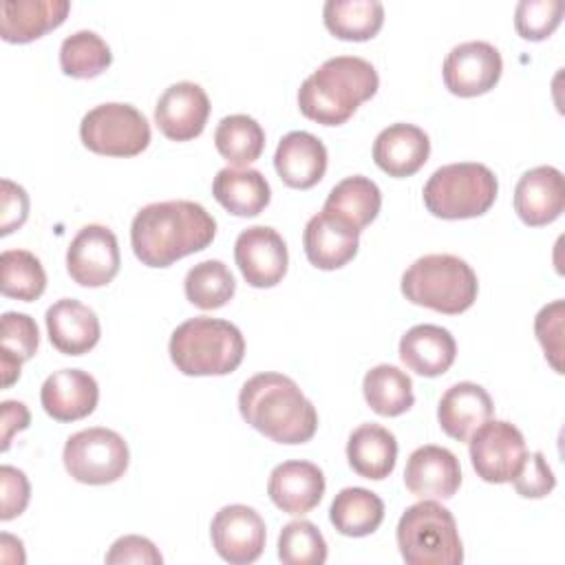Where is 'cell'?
Masks as SVG:
<instances>
[{"instance_id":"obj_1","label":"cell","mask_w":565,"mask_h":565,"mask_svg":"<svg viewBox=\"0 0 565 565\" xmlns=\"http://www.w3.org/2000/svg\"><path fill=\"white\" fill-rule=\"evenodd\" d=\"M214 234V216L201 203L188 199L148 203L130 225L132 252L148 267H168L188 254L201 252Z\"/></svg>"},{"instance_id":"obj_2","label":"cell","mask_w":565,"mask_h":565,"mask_svg":"<svg viewBox=\"0 0 565 565\" xmlns=\"http://www.w3.org/2000/svg\"><path fill=\"white\" fill-rule=\"evenodd\" d=\"M243 419L278 444H305L316 435L318 413L300 386L282 373L252 375L238 393Z\"/></svg>"},{"instance_id":"obj_3","label":"cell","mask_w":565,"mask_h":565,"mask_svg":"<svg viewBox=\"0 0 565 565\" xmlns=\"http://www.w3.org/2000/svg\"><path fill=\"white\" fill-rule=\"evenodd\" d=\"M380 86L375 66L358 55L324 60L298 88V108L305 117L324 124H344Z\"/></svg>"},{"instance_id":"obj_4","label":"cell","mask_w":565,"mask_h":565,"mask_svg":"<svg viewBox=\"0 0 565 565\" xmlns=\"http://www.w3.org/2000/svg\"><path fill=\"white\" fill-rule=\"evenodd\" d=\"M168 351L183 375H225L243 362L245 340L230 320L196 316L172 331Z\"/></svg>"},{"instance_id":"obj_5","label":"cell","mask_w":565,"mask_h":565,"mask_svg":"<svg viewBox=\"0 0 565 565\" xmlns=\"http://www.w3.org/2000/svg\"><path fill=\"white\" fill-rule=\"evenodd\" d=\"M479 280L475 269L455 254L419 256L402 274V294L413 305L441 313H461L477 300Z\"/></svg>"},{"instance_id":"obj_6","label":"cell","mask_w":565,"mask_h":565,"mask_svg":"<svg viewBox=\"0 0 565 565\" xmlns=\"http://www.w3.org/2000/svg\"><path fill=\"white\" fill-rule=\"evenodd\" d=\"M397 547L408 565H459L463 561L457 521L446 505L433 499H422L399 516Z\"/></svg>"},{"instance_id":"obj_7","label":"cell","mask_w":565,"mask_h":565,"mask_svg":"<svg viewBox=\"0 0 565 565\" xmlns=\"http://www.w3.org/2000/svg\"><path fill=\"white\" fill-rule=\"evenodd\" d=\"M499 192L494 172L477 161L446 163L424 183L422 196L430 214L439 218H472L490 210Z\"/></svg>"},{"instance_id":"obj_8","label":"cell","mask_w":565,"mask_h":565,"mask_svg":"<svg viewBox=\"0 0 565 565\" xmlns=\"http://www.w3.org/2000/svg\"><path fill=\"white\" fill-rule=\"evenodd\" d=\"M79 137L97 154L135 157L150 143V124L132 104L106 102L82 117Z\"/></svg>"},{"instance_id":"obj_9","label":"cell","mask_w":565,"mask_h":565,"mask_svg":"<svg viewBox=\"0 0 565 565\" xmlns=\"http://www.w3.org/2000/svg\"><path fill=\"white\" fill-rule=\"evenodd\" d=\"M64 468L66 472L88 486H106L124 477L130 452L128 444L117 430L93 426L73 433L64 444Z\"/></svg>"},{"instance_id":"obj_10","label":"cell","mask_w":565,"mask_h":565,"mask_svg":"<svg viewBox=\"0 0 565 565\" xmlns=\"http://www.w3.org/2000/svg\"><path fill=\"white\" fill-rule=\"evenodd\" d=\"M470 461L488 483H508L525 457L523 433L505 419L483 422L468 439Z\"/></svg>"},{"instance_id":"obj_11","label":"cell","mask_w":565,"mask_h":565,"mask_svg":"<svg viewBox=\"0 0 565 565\" xmlns=\"http://www.w3.org/2000/svg\"><path fill=\"white\" fill-rule=\"evenodd\" d=\"M121 265L119 243L110 227L99 223L84 225L66 249V269L82 287L108 285Z\"/></svg>"},{"instance_id":"obj_12","label":"cell","mask_w":565,"mask_h":565,"mask_svg":"<svg viewBox=\"0 0 565 565\" xmlns=\"http://www.w3.org/2000/svg\"><path fill=\"white\" fill-rule=\"evenodd\" d=\"M501 71V53L486 40H468L452 46L441 66L446 88L459 97L488 93L499 82Z\"/></svg>"},{"instance_id":"obj_13","label":"cell","mask_w":565,"mask_h":565,"mask_svg":"<svg viewBox=\"0 0 565 565\" xmlns=\"http://www.w3.org/2000/svg\"><path fill=\"white\" fill-rule=\"evenodd\" d=\"M210 536L216 554L223 561L232 565H247L263 554L267 527L254 508L232 503L214 514Z\"/></svg>"},{"instance_id":"obj_14","label":"cell","mask_w":565,"mask_h":565,"mask_svg":"<svg viewBox=\"0 0 565 565\" xmlns=\"http://www.w3.org/2000/svg\"><path fill=\"white\" fill-rule=\"evenodd\" d=\"M234 260L252 287H274L287 274V245L269 225H252L236 236Z\"/></svg>"},{"instance_id":"obj_15","label":"cell","mask_w":565,"mask_h":565,"mask_svg":"<svg viewBox=\"0 0 565 565\" xmlns=\"http://www.w3.org/2000/svg\"><path fill=\"white\" fill-rule=\"evenodd\" d=\"M210 117V97L194 82L170 84L157 99L154 124L172 141L199 137Z\"/></svg>"},{"instance_id":"obj_16","label":"cell","mask_w":565,"mask_h":565,"mask_svg":"<svg viewBox=\"0 0 565 565\" xmlns=\"http://www.w3.org/2000/svg\"><path fill=\"white\" fill-rule=\"evenodd\" d=\"M404 483L419 499H450L461 486L459 459L444 446H419L406 461Z\"/></svg>"},{"instance_id":"obj_17","label":"cell","mask_w":565,"mask_h":565,"mask_svg":"<svg viewBox=\"0 0 565 565\" xmlns=\"http://www.w3.org/2000/svg\"><path fill=\"white\" fill-rule=\"evenodd\" d=\"M565 207V181L558 168L536 166L521 174L514 188V210L525 225L556 221Z\"/></svg>"},{"instance_id":"obj_18","label":"cell","mask_w":565,"mask_h":565,"mask_svg":"<svg viewBox=\"0 0 565 565\" xmlns=\"http://www.w3.org/2000/svg\"><path fill=\"white\" fill-rule=\"evenodd\" d=\"M267 494L276 508L287 514L302 516L311 512L324 494V475L322 470L302 459H289L269 472Z\"/></svg>"},{"instance_id":"obj_19","label":"cell","mask_w":565,"mask_h":565,"mask_svg":"<svg viewBox=\"0 0 565 565\" xmlns=\"http://www.w3.org/2000/svg\"><path fill=\"white\" fill-rule=\"evenodd\" d=\"M302 245L313 267L338 269L358 254L360 232L344 218L320 210L307 221L302 232Z\"/></svg>"},{"instance_id":"obj_20","label":"cell","mask_w":565,"mask_h":565,"mask_svg":"<svg viewBox=\"0 0 565 565\" xmlns=\"http://www.w3.org/2000/svg\"><path fill=\"white\" fill-rule=\"evenodd\" d=\"M99 399L97 380L82 369H60L53 371L42 388L40 402L57 422H75L90 415Z\"/></svg>"},{"instance_id":"obj_21","label":"cell","mask_w":565,"mask_h":565,"mask_svg":"<svg viewBox=\"0 0 565 565\" xmlns=\"http://www.w3.org/2000/svg\"><path fill=\"white\" fill-rule=\"evenodd\" d=\"M44 320L51 344L64 355H82L99 342L102 327L97 313L75 298L55 300L46 309Z\"/></svg>"},{"instance_id":"obj_22","label":"cell","mask_w":565,"mask_h":565,"mask_svg":"<svg viewBox=\"0 0 565 565\" xmlns=\"http://www.w3.org/2000/svg\"><path fill=\"white\" fill-rule=\"evenodd\" d=\"M430 154L428 135L406 121H397L377 132L373 141V159L391 177H411L415 174Z\"/></svg>"},{"instance_id":"obj_23","label":"cell","mask_w":565,"mask_h":565,"mask_svg":"<svg viewBox=\"0 0 565 565\" xmlns=\"http://www.w3.org/2000/svg\"><path fill=\"white\" fill-rule=\"evenodd\" d=\"M274 168L289 188H313L324 177L327 148L316 135L307 130H291L276 146Z\"/></svg>"},{"instance_id":"obj_24","label":"cell","mask_w":565,"mask_h":565,"mask_svg":"<svg viewBox=\"0 0 565 565\" xmlns=\"http://www.w3.org/2000/svg\"><path fill=\"white\" fill-rule=\"evenodd\" d=\"M494 404L490 393L475 382H457L439 399L437 419L441 430L459 441H468L470 435L492 417Z\"/></svg>"},{"instance_id":"obj_25","label":"cell","mask_w":565,"mask_h":565,"mask_svg":"<svg viewBox=\"0 0 565 565\" xmlns=\"http://www.w3.org/2000/svg\"><path fill=\"white\" fill-rule=\"evenodd\" d=\"M457 355L452 333L439 324H415L399 338V360L417 375L435 377L446 373Z\"/></svg>"},{"instance_id":"obj_26","label":"cell","mask_w":565,"mask_h":565,"mask_svg":"<svg viewBox=\"0 0 565 565\" xmlns=\"http://www.w3.org/2000/svg\"><path fill=\"white\" fill-rule=\"evenodd\" d=\"M68 9V0H2L0 35L7 42H31L60 26Z\"/></svg>"},{"instance_id":"obj_27","label":"cell","mask_w":565,"mask_h":565,"mask_svg":"<svg viewBox=\"0 0 565 565\" xmlns=\"http://www.w3.org/2000/svg\"><path fill=\"white\" fill-rule=\"evenodd\" d=\"M349 466L364 479H386L397 459V439L395 435L373 422L360 424L347 441Z\"/></svg>"},{"instance_id":"obj_28","label":"cell","mask_w":565,"mask_h":565,"mask_svg":"<svg viewBox=\"0 0 565 565\" xmlns=\"http://www.w3.org/2000/svg\"><path fill=\"white\" fill-rule=\"evenodd\" d=\"M214 199L236 216L260 214L269 199L271 188L256 168H221L212 181Z\"/></svg>"},{"instance_id":"obj_29","label":"cell","mask_w":565,"mask_h":565,"mask_svg":"<svg viewBox=\"0 0 565 565\" xmlns=\"http://www.w3.org/2000/svg\"><path fill=\"white\" fill-rule=\"evenodd\" d=\"M380 207L382 192L377 183L362 174H351L335 183L322 205V210L344 218L358 232H362L377 216Z\"/></svg>"},{"instance_id":"obj_30","label":"cell","mask_w":565,"mask_h":565,"mask_svg":"<svg viewBox=\"0 0 565 565\" xmlns=\"http://www.w3.org/2000/svg\"><path fill=\"white\" fill-rule=\"evenodd\" d=\"M329 519L344 536H369L384 521V501L366 488H342L331 501Z\"/></svg>"},{"instance_id":"obj_31","label":"cell","mask_w":565,"mask_h":565,"mask_svg":"<svg viewBox=\"0 0 565 565\" xmlns=\"http://www.w3.org/2000/svg\"><path fill=\"white\" fill-rule=\"evenodd\" d=\"M362 391L366 404L384 417L402 415L415 402L411 377L393 364H377L366 371L362 380Z\"/></svg>"},{"instance_id":"obj_32","label":"cell","mask_w":565,"mask_h":565,"mask_svg":"<svg viewBox=\"0 0 565 565\" xmlns=\"http://www.w3.org/2000/svg\"><path fill=\"white\" fill-rule=\"evenodd\" d=\"M327 29L342 40H369L384 22L380 0H327L322 7Z\"/></svg>"},{"instance_id":"obj_33","label":"cell","mask_w":565,"mask_h":565,"mask_svg":"<svg viewBox=\"0 0 565 565\" xmlns=\"http://www.w3.org/2000/svg\"><path fill=\"white\" fill-rule=\"evenodd\" d=\"M0 371H2V386H11L20 377L22 362L35 355L40 333L38 324L29 313L20 311H4L0 320Z\"/></svg>"},{"instance_id":"obj_34","label":"cell","mask_w":565,"mask_h":565,"mask_svg":"<svg viewBox=\"0 0 565 565\" xmlns=\"http://www.w3.org/2000/svg\"><path fill=\"white\" fill-rule=\"evenodd\" d=\"M214 146L232 168H243L260 157L265 148V130L249 115H227L214 130Z\"/></svg>"},{"instance_id":"obj_35","label":"cell","mask_w":565,"mask_h":565,"mask_svg":"<svg viewBox=\"0 0 565 565\" xmlns=\"http://www.w3.org/2000/svg\"><path fill=\"white\" fill-rule=\"evenodd\" d=\"M113 62L110 46L106 40L90 31V29H79L71 35H66L60 44V66L66 75L88 79L106 71Z\"/></svg>"},{"instance_id":"obj_36","label":"cell","mask_w":565,"mask_h":565,"mask_svg":"<svg viewBox=\"0 0 565 565\" xmlns=\"http://www.w3.org/2000/svg\"><path fill=\"white\" fill-rule=\"evenodd\" d=\"M185 298L199 309H218L232 300L236 280L223 260L207 258L188 269L183 280Z\"/></svg>"},{"instance_id":"obj_37","label":"cell","mask_w":565,"mask_h":565,"mask_svg":"<svg viewBox=\"0 0 565 565\" xmlns=\"http://www.w3.org/2000/svg\"><path fill=\"white\" fill-rule=\"evenodd\" d=\"M0 289L7 298L31 302L46 289V271L40 258L26 249H4L0 254Z\"/></svg>"},{"instance_id":"obj_38","label":"cell","mask_w":565,"mask_h":565,"mask_svg":"<svg viewBox=\"0 0 565 565\" xmlns=\"http://www.w3.org/2000/svg\"><path fill=\"white\" fill-rule=\"evenodd\" d=\"M278 558L287 565H322L327 561V541L311 521H291L280 530Z\"/></svg>"},{"instance_id":"obj_39","label":"cell","mask_w":565,"mask_h":565,"mask_svg":"<svg viewBox=\"0 0 565 565\" xmlns=\"http://www.w3.org/2000/svg\"><path fill=\"white\" fill-rule=\"evenodd\" d=\"M563 0H519L514 26L525 40H545L563 20Z\"/></svg>"},{"instance_id":"obj_40","label":"cell","mask_w":565,"mask_h":565,"mask_svg":"<svg viewBox=\"0 0 565 565\" xmlns=\"http://www.w3.org/2000/svg\"><path fill=\"white\" fill-rule=\"evenodd\" d=\"M510 481H512L514 490L525 499L547 497L556 486V477H554L552 468L547 466L543 452H539V450L525 452L519 470L514 472V477Z\"/></svg>"},{"instance_id":"obj_41","label":"cell","mask_w":565,"mask_h":565,"mask_svg":"<svg viewBox=\"0 0 565 565\" xmlns=\"http://www.w3.org/2000/svg\"><path fill=\"white\" fill-rule=\"evenodd\" d=\"M536 338L545 351V358L554 366V371H563L561 355H563V300H554L545 305L534 318Z\"/></svg>"},{"instance_id":"obj_42","label":"cell","mask_w":565,"mask_h":565,"mask_svg":"<svg viewBox=\"0 0 565 565\" xmlns=\"http://www.w3.org/2000/svg\"><path fill=\"white\" fill-rule=\"evenodd\" d=\"M0 486H2V508L0 519L9 521L13 516H20L31 499V486L26 475L15 466H2L0 468Z\"/></svg>"},{"instance_id":"obj_43","label":"cell","mask_w":565,"mask_h":565,"mask_svg":"<svg viewBox=\"0 0 565 565\" xmlns=\"http://www.w3.org/2000/svg\"><path fill=\"white\" fill-rule=\"evenodd\" d=\"M106 563L115 565V563H148V565H161L163 556L161 552L154 547V543L146 536H137V534H128L117 539L108 554H106Z\"/></svg>"},{"instance_id":"obj_44","label":"cell","mask_w":565,"mask_h":565,"mask_svg":"<svg viewBox=\"0 0 565 565\" xmlns=\"http://www.w3.org/2000/svg\"><path fill=\"white\" fill-rule=\"evenodd\" d=\"M0 234L7 236L15 227H20L29 216V194L22 185L2 179L0 183Z\"/></svg>"},{"instance_id":"obj_45","label":"cell","mask_w":565,"mask_h":565,"mask_svg":"<svg viewBox=\"0 0 565 565\" xmlns=\"http://www.w3.org/2000/svg\"><path fill=\"white\" fill-rule=\"evenodd\" d=\"M31 422L29 408L18 399L2 402V450L9 448L11 437L15 430H24Z\"/></svg>"}]
</instances>
